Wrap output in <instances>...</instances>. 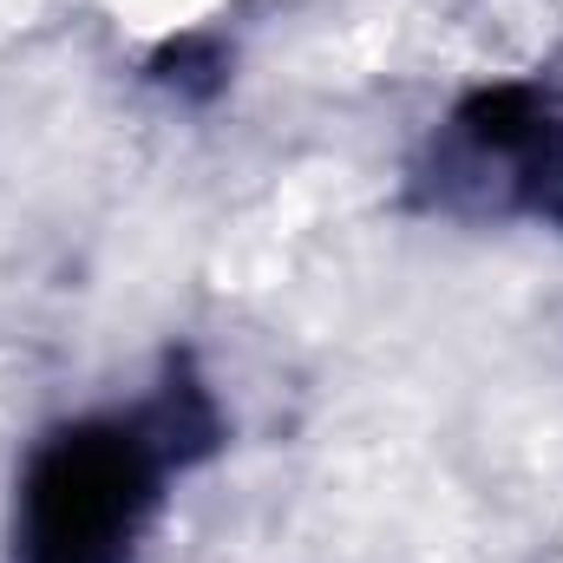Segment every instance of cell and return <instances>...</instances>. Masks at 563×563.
Listing matches in <instances>:
<instances>
[{
	"mask_svg": "<svg viewBox=\"0 0 563 563\" xmlns=\"http://www.w3.org/2000/svg\"><path fill=\"white\" fill-rule=\"evenodd\" d=\"M217 445L223 420L190 374L40 432L13 485V563H139L164 485Z\"/></svg>",
	"mask_w": 563,
	"mask_h": 563,
	"instance_id": "cell-1",
	"label": "cell"
},
{
	"mask_svg": "<svg viewBox=\"0 0 563 563\" xmlns=\"http://www.w3.org/2000/svg\"><path fill=\"white\" fill-rule=\"evenodd\" d=\"M413 190L439 217H531L563 230V106L538 86L472 92L432 132Z\"/></svg>",
	"mask_w": 563,
	"mask_h": 563,
	"instance_id": "cell-2",
	"label": "cell"
}]
</instances>
